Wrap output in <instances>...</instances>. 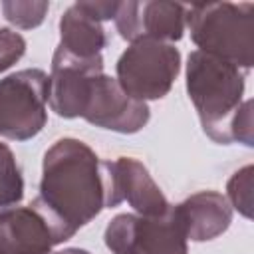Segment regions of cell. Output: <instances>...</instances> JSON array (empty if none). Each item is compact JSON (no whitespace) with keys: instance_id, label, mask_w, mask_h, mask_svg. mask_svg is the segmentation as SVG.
<instances>
[{"instance_id":"cell-1","label":"cell","mask_w":254,"mask_h":254,"mask_svg":"<svg viewBox=\"0 0 254 254\" xmlns=\"http://www.w3.org/2000/svg\"><path fill=\"white\" fill-rule=\"evenodd\" d=\"M38 198L71 232L103 208L121 204L111 161H101L91 147L73 137H64L46 151Z\"/></svg>"},{"instance_id":"cell-2","label":"cell","mask_w":254,"mask_h":254,"mask_svg":"<svg viewBox=\"0 0 254 254\" xmlns=\"http://www.w3.org/2000/svg\"><path fill=\"white\" fill-rule=\"evenodd\" d=\"M187 91L202 131L216 143H234L232 125L244 95V73L240 67L194 50L187 62Z\"/></svg>"},{"instance_id":"cell-3","label":"cell","mask_w":254,"mask_h":254,"mask_svg":"<svg viewBox=\"0 0 254 254\" xmlns=\"http://www.w3.org/2000/svg\"><path fill=\"white\" fill-rule=\"evenodd\" d=\"M187 28L200 52L250 69L254 64V4L208 2L187 6Z\"/></svg>"},{"instance_id":"cell-4","label":"cell","mask_w":254,"mask_h":254,"mask_svg":"<svg viewBox=\"0 0 254 254\" xmlns=\"http://www.w3.org/2000/svg\"><path fill=\"white\" fill-rule=\"evenodd\" d=\"M181 71V54L173 44L159 40L133 42L117 60V83L139 99L165 97Z\"/></svg>"},{"instance_id":"cell-5","label":"cell","mask_w":254,"mask_h":254,"mask_svg":"<svg viewBox=\"0 0 254 254\" xmlns=\"http://www.w3.org/2000/svg\"><path fill=\"white\" fill-rule=\"evenodd\" d=\"M50 75L38 67L22 69L0 79V137L28 141L48 121Z\"/></svg>"},{"instance_id":"cell-6","label":"cell","mask_w":254,"mask_h":254,"mask_svg":"<svg viewBox=\"0 0 254 254\" xmlns=\"http://www.w3.org/2000/svg\"><path fill=\"white\" fill-rule=\"evenodd\" d=\"M103 238L113 254H189L187 236L173 206L163 216L117 214Z\"/></svg>"},{"instance_id":"cell-7","label":"cell","mask_w":254,"mask_h":254,"mask_svg":"<svg viewBox=\"0 0 254 254\" xmlns=\"http://www.w3.org/2000/svg\"><path fill=\"white\" fill-rule=\"evenodd\" d=\"M73 234L38 196L28 206L0 210V254H48Z\"/></svg>"},{"instance_id":"cell-8","label":"cell","mask_w":254,"mask_h":254,"mask_svg":"<svg viewBox=\"0 0 254 254\" xmlns=\"http://www.w3.org/2000/svg\"><path fill=\"white\" fill-rule=\"evenodd\" d=\"M103 73V58H77L64 48H56L52 58L48 103L64 119L81 117L95 75Z\"/></svg>"},{"instance_id":"cell-9","label":"cell","mask_w":254,"mask_h":254,"mask_svg":"<svg viewBox=\"0 0 254 254\" xmlns=\"http://www.w3.org/2000/svg\"><path fill=\"white\" fill-rule=\"evenodd\" d=\"M81 117L95 127L131 135L149 123L151 113L147 103L127 95L115 77L99 73L91 83Z\"/></svg>"},{"instance_id":"cell-10","label":"cell","mask_w":254,"mask_h":254,"mask_svg":"<svg viewBox=\"0 0 254 254\" xmlns=\"http://www.w3.org/2000/svg\"><path fill=\"white\" fill-rule=\"evenodd\" d=\"M115 28L127 42L159 40L175 42L187 28V6L179 2H119Z\"/></svg>"},{"instance_id":"cell-11","label":"cell","mask_w":254,"mask_h":254,"mask_svg":"<svg viewBox=\"0 0 254 254\" xmlns=\"http://www.w3.org/2000/svg\"><path fill=\"white\" fill-rule=\"evenodd\" d=\"M187 240L204 242L220 236L232 222V206L216 190H200L173 206Z\"/></svg>"},{"instance_id":"cell-12","label":"cell","mask_w":254,"mask_h":254,"mask_svg":"<svg viewBox=\"0 0 254 254\" xmlns=\"http://www.w3.org/2000/svg\"><path fill=\"white\" fill-rule=\"evenodd\" d=\"M111 169L119 202L127 200L141 216H163L171 208L147 167L137 159L119 157L117 161H111Z\"/></svg>"},{"instance_id":"cell-13","label":"cell","mask_w":254,"mask_h":254,"mask_svg":"<svg viewBox=\"0 0 254 254\" xmlns=\"http://www.w3.org/2000/svg\"><path fill=\"white\" fill-rule=\"evenodd\" d=\"M60 48L77 56V58H95L101 56V50L107 46V36L95 18L83 12L77 2L71 4L60 18Z\"/></svg>"},{"instance_id":"cell-14","label":"cell","mask_w":254,"mask_h":254,"mask_svg":"<svg viewBox=\"0 0 254 254\" xmlns=\"http://www.w3.org/2000/svg\"><path fill=\"white\" fill-rule=\"evenodd\" d=\"M24 196V179L12 149L0 143V210L16 206Z\"/></svg>"},{"instance_id":"cell-15","label":"cell","mask_w":254,"mask_h":254,"mask_svg":"<svg viewBox=\"0 0 254 254\" xmlns=\"http://www.w3.org/2000/svg\"><path fill=\"white\" fill-rule=\"evenodd\" d=\"M50 10V2H38V0H8L2 2L4 18L22 30L38 28L46 14Z\"/></svg>"},{"instance_id":"cell-16","label":"cell","mask_w":254,"mask_h":254,"mask_svg":"<svg viewBox=\"0 0 254 254\" xmlns=\"http://www.w3.org/2000/svg\"><path fill=\"white\" fill-rule=\"evenodd\" d=\"M252 165H246L240 171H236L226 185V200H230L228 204L234 206L246 218H252Z\"/></svg>"},{"instance_id":"cell-17","label":"cell","mask_w":254,"mask_h":254,"mask_svg":"<svg viewBox=\"0 0 254 254\" xmlns=\"http://www.w3.org/2000/svg\"><path fill=\"white\" fill-rule=\"evenodd\" d=\"M26 52V40L8 28H0V73L12 67Z\"/></svg>"},{"instance_id":"cell-18","label":"cell","mask_w":254,"mask_h":254,"mask_svg":"<svg viewBox=\"0 0 254 254\" xmlns=\"http://www.w3.org/2000/svg\"><path fill=\"white\" fill-rule=\"evenodd\" d=\"M232 141L244 143L246 147H252V99L242 101L234 125H232Z\"/></svg>"},{"instance_id":"cell-19","label":"cell","mask_w":254,"mask_h":254,"mask_svg":"<svg viewBox=\"0 0 254 254\" xmlns=\"http://www.w3.org/2000/svg\"><path fill=\"white\" fill-rule=\"evenodd\" d=\"M77 6L87 12L91 18H95L97 22H103V20H113L115 14H117V8H119V2H101V0H87V2H77Z\"/></svg>"},{"instance_id":"cell-20","label":"cell","mask_w":254,"mask_h":254,"mask_svg":"<svg viewBox=\"0 0 254 254\" xmlns=\"http://www.w3.org/2000/svg\"><path fill=\"white\" fill-rule=\"evenodd\" d=\"M48 254H89V252L83 250V248H65V250H60V252H48Z\"/></svg>"}]
</instances>
